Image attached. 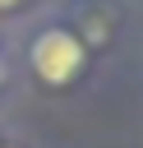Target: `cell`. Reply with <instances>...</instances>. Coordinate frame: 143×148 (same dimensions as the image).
Returning <instances> with one entry per match:
<instances>
[{
  "mask_svg": "<svg viewBox=\"0 0 143 148\" xmlns=\"http://www.w3.org/2000/svg\"><path fill=\"white\" fill-rule=\"evenodd\" d=\"M32 69H37V79L42 83H51V88H60V83H69L78 69H83V42L74 37V32H65V28H46L37 42H32Z\"/></svg>",
  "mask_w": 143,
  "mask_h": 148,
  "instance_id": "6da1fadb",
  "label": "cell"
},
{
  "mask_svg": "<svg viewBox=\"0 0 143 148\" xmlns=\"http://www.w3.org/2000/svg\"><path fill=\"white\" fill-rule=\"evenodd\" d=\"M0 83H5V60H0Z\"/></svg>",
  "mask_w": 143,
  "mask_h": 148,
  "instance_id": "7a4b0ae2",
  "label": "cell"
},
{
  "mask_svg": "<svg viewBox=\"0 0 143 148\" xmlns=\"http://www.w3.org/2000/svg\"><path fill=\"white\" fill-rule=\"evenodd\" d=\"M0 5H18V0H0Z\"/></svg>",
  "mask_w": 143,
  "mask_h": 148,
  "instance_id": "3957f363",
  "label": "cell"
}]
</instances>
